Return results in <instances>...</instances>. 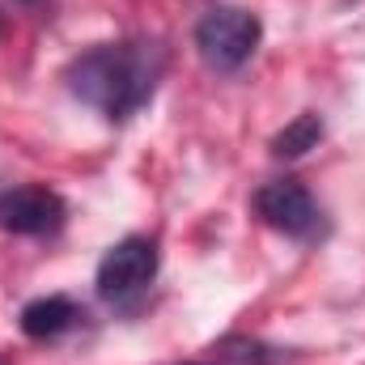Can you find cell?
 Listing matches in <instances>:
<instances>
[{"label":"cell","mask_w":365,"mask_h":365,"mask_svg":"<svg viewBox=\"0 0 365 365\" xmlns=\"http://www.w3.org/2000/svg\"><path fill=\"white\" fill-rule=\"evenodd\" d=\"M60 225H64V200L51 187L21 182L0 191V230L43 238V234H56Z\"/></svg>","instance_id":"obj_5"},{"label":"cell","mask_w":365,"mask_h":365,"mask_svg":"<svg viewBox=\"0 0 365 365\" xmlns=\"http://www.w3.org/2000/svg\"><path fill=\"white\" fill-rule=\"evenodd\" d=\"M81 319V310L68 302V297H38V302H30L26 310H21V331L30 336V340H56V336H64L73 323Z\"/></svg>","instance_id":"obj_6"},{"label":"cell","mask_w":365,"mask_h":365,"mask_svg":"<svg viewBox=\"0 0 365 365\" xmlns=\"http://www.w3.org/2000/svg\"><path fill=\"white\" fill-rule=\"evenodd\" d=\"M153 276H158V242L132 234V238L115 242V247L102 255V264H98V293H102L106 302H128V297H136Z\"/></svg>","instance_id":"obj_3"},{"label":"cell","mask_w":365,"mask_h":365,"mask_svg":"<svg viewBox=\"0 0 365 365\" xmlns=\"http://www.w3.org/2000/svg\"><path fill=\"white\" fill-rule=\"evenodd\" d=\"M255 212L289 238H319L323 234V208L297 179H276L255 191Z\"/></svg>","instance_id":"obj_4"},{"label":"cell","mask_w":365,"mask_h":365,"mask_svg":"<svg viewBox=\"0 0 365 365\" xmlns=\"http://www.w3.org/2000/svg\"><path fill=\"white\" fill-rule=\"evenodd\" d=\"M319 140H323V119H319L314 110H306V115H297L284 132H276L272 153L276 158H302V153H310Z\"/></svg>","instance_id":"obj_7"},{"label":"cell","mask_w":365,"mask_h":365,"mask_svg":"<svg viewBox=\"0 0 365 365\" xmlns=\"http://www.w3.org/2000/svg\"><path fill=\"white\" fill-rule=\"evenodd\" d=\"M26 4H34V0H26Z\"/></svg>","instance_id":"obj_8"},{"label":"cell","mask_w":365,"mask_h":365,"mask_svg":"<svg viewBox=\"0 0 365 365\" xmlns=\"http://www.w3.org/2000/svg\"><path fill=\"white\" fill-rule=\"evenodd\" d=\"M259 34H264V26H259L255 13L234 9V4H217V9H208V13L200 17V26H195V47H200V56H204L208 68L234 73V68H242V64L255 56Z\"/></svg>","instance_id":"obj_2"},{"label":"cell","mask_w":365,"mask_h":365,"mask_svg":"<svg viewBox=\"0 0 365 365\" xmlns=\"http://www.w3.org/2000/svg\"><path fill=\"white\" fill-rule=\"evenodd\" d=\"M162 77V51L153 43H98L68 64V90L106 119L136 115Z\"/></svg>","instance_id":"obj_1"}]
</instances>
